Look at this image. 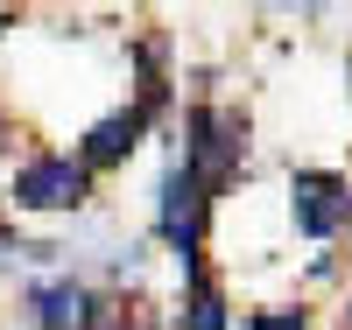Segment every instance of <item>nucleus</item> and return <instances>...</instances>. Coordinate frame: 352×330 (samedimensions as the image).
Returning <instances> with one entry per match:
<instances>
[{"instance_id": "6", "label": "nucleus", "mask_w": 352, "mask_h": 330, "mask_svg": "<svg viewBox=\"0 0 352 330\" xmlns=\"http://www.w3.org/2000/svg\"><path fill=\"white\" fill-rule=\"evenodd\" d=\"M141 127H148V113H113V119H99V127L85 134V162H92V169H106V162H120L127 148L141 141Z\"/></svg>"}, {"instance_id": "3", "label": "nucleus", "mask_w": 352, "mask_h": 330, "mask_svg": "<svg viewBox=\"0 0 352 330\" xmlns=\"http://www.w3.org/2000/svg\"><path fill=\"white\" fill-rule=\"evenodd\" d=\"M162 239L184 260H197V239H204V183L190 169H169L162 176Z\"/></svg>"}, {"instance_id": "8", "label": "nucleus", "mask_w": 352, "mask_h": 330, "mask_svg": "<svg viewBox=\"0 0 352 330\" xmlns=\"http://www.w3.org/2000/svg\"><path fill=\"white\" fill-rule=\"evenodd\" d=\"M254 330H303V316L289 309V316H254Z\"/></svg>"}, {"instance_id": "1", "label": "nucleus", "mask_w": 352, "mask_h": 330, "mask_svg": "<svg viewBox=\"0 0 352 330\" xmlns=\"http://www.w3.org/2000/svg\"><path fill=\"white\" fill-rule=\"evenodd\" d=\"M21 211H78L85 204V162H64V155H43V162H28L14 176V190H8Z\"/></svg>"}, {"instance_id": "9", "label": "nucleus", "mask_w": 352, "mask_h": 330, "mask_svg": "<svg viewBox=\"0 0 352 330\" xmlns=\"http://www.w3.org/2000/svg\"><path fill=\"white\" fill-rule=\"evenodd\" d=\"M345 330H352V309H345Z\"/></svg>"}, {"instance_id": "5", "label": "nucleus", "mask_w": 352, "mask_h": 330, "mask_svg": "<svg viewBox=\"0 0 352 330\" xmlns=\"http://www.w3.org/2000/svg\"><path fill=\"white\" fill-rule=\"evenodd\" d=\"M92 288L85 281H36L28 288V316L36 330H92Z\"/></svg>"}, {"instance_id": "2", "label": "nucleus", "mask_w": 352, "mask_h": 330, "mask_svg": "<svg viewBox=\"0 0 352 330\" xmlns=\"http://www.w3.org/2000/svg\"><path fill=\"white\" fill-rule=\"evenodd\" d=\"M232 162H240V119H232V113H197L190 119V155H184V169L212 190V183L232 176Z\"/></svg>"}, {"instance_id": "4", "label": "nucleus", "mask_w": 352, "mask_h": 330, "mask_svg": "<svg viewBox=\"0 0 352 330\" xmlns=\"http://www.w3.org/2000/svg\"><path fill=\"white\" fill-rule=\"evenodd\" d=\"M345 218H352V183H338V176H296V232L331 239Z\"/></svg>"}, {"instance_id": "7", "label": "nucleus", "mask_w": 352, "mask_h": 330, "mask_svg": "<svg viewBox=\"0 0 352 330\" xmlns=\"http://www.w3.org/2000/svg\"><path fill=\"white\" fill-rule=\"evenodd\" d=\"M184 330H226V303H219L212 288H197V295H190V316H184Z\"/></svg>"}]
</instances>
